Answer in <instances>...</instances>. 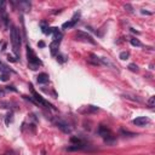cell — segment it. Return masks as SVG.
I'll use <instances>...</instances> for the list:
<instances>
[{
	"mask_svg": "<svg viewBox=\"0 0 155 155\" xmlns=\"http://www.w3.org/2000/svg\"><path fill=\"white\" fill-rule=\"evenodd\" d=\"M29 87H30L32 93H33V96H34V97H33V100L35 101V103H36V104H41V106H45V107H47V108H52V106H51L49 102H46V101H45V100H44V98H43V97H41L39 93H36V92H35V91L32 89V87H33L32 85H30Z\"/></svg>",
	"mask_w": 155,
	"mask_h": 155,
	"instance_id": "obj_4",
	"label": "cell"
},
{
	"mask_svg": "<svg viewBox=\"0 0 155 155\" xmlns=\"http://www.w3.org/2000/svg\"><path fill=\"white\" fill-rule=\"evenodd\" d=\"M128 69H130V70H132V71H138V67H137L136 64H133V63L128 65Z\"/></svg>",
	"mask_w": 155,
	"mask_h": 155,
	"instance_id": "obj_16",
	"label": "cell"
},
{
	"mask_svg": "<svg viewBox=\"0 0 155 155\" xmlns=\"http://www.w3.org/2000/svg\"><path fill=\"white\" fill-rule=\"evenodd\" d=\"M38 83L39 84H46L49 83V75L46 73H41L38 75Z\"/></svg>",
	"mask_w": 155,
	"mask_h": 155,
	"instance_id": "obj_10",
	"label": "cell"
},
{
	"mask_svg": "<svg viewBox=\"0 0 155 155\" xmlns=\"http://www.w3.org/2000/svg\"><path fill=\"white\" fill-rule=\"evenodd\" d=\"M8 59L9 61H11V62H17V59H15L14 57H11V56H8Z\"/></svg>",
	"mask_w": 155,
	"mask_h": 155,
	"instance_id": "obj_18",
	"label": "cell"
},
{
	"mask_svg": "<svg viewBox=\"0 0 155 155\" xmlns=\"http://www.w3.org/2000/svg\"><path fill=\"white\" fill-rule=\"evenodd\" d=\"M27 57H28V62H29V68L35 70L39 68V65H41V61L36 57V55L34 53V51L32 50L30 46H27Z\"/></svg>",
	"mask_w": 155,
	"mask_h": 155,
	"instance_id": "obj_2",
	"label": "cell"
},
{
	"mask_svg": "<svg viewBox=\"0 0 155 155\" xmlns=\"http://www.w3.org/2000/svg\"><path fill=\"white\" fill-rule=\"evenodd\" d=\"M51 34H53V40H62L63 34L58 28H51Z\"/></svg>",
	"mask_w": 155,
	"mask_h": 155,
	"instance_id": "obj_8",
	"label": "cell"
},
{
	"mask_svg": "<svg viewBox=\"0 0 155 155\" xmlns=\"http://www.w3.org/2000/svg\"><path fill=\"white\" fill-rule=\"evenodd\" d=\"M125 9H127V11H128V12H133V10H132L131 5H128V4H126V5H125Z\"/></svg>",
	"mask_w": 155,
	"mask_h": 155,
	"instance_id": "obj_17",
	"label": "cell"
},
{
	"mask_svg": "<svg viewBox=\"0 0 155 155\" xmlns=\"http://www.w3.org/2000/svg\"><path fill=\"white\" fill-rule=\"evenodd\" d=\"M148 106H149L150 108H153V107L155 106V97H150V98H149V101H148Z\"/></svg>",
	"mask_w": 155,
	"mask_h": 155,
	"instance_id": "obj_15",
	"label": "cell"
},
{
	"mask_svg": "<svg viewBox=\"0 0 155 155\" xmlns=\"http://www.w3.org/2000/svg\"><path fill=\"white\" fill-rule=\"evenodd\" d=\"M119 57H120V59H124V61H125V59H127V58H128V52L124 51V52H121V53H120V56H119Z\"/></svg>",
	"mask_w": 155,
	"mask_h": 155,
	"instance_id": "obj_14",
	"label": "cell"
},
{
	"mask_svg": "<svg viewBox=\"0 0 155 155\" xmlns=\"http://www.w3.org/2000/svg\"><path fill=\"white\" fill-rule=\"evenodd\" d=\"M79 17H80V14H79V12H76V14L73 16V18H71L70 21H68V22L63 23L62 28H63V29H69V28H73V27L76 24V22L79 21Z\"/></svg>",
	"mask_w": 155,
	"mask_h": 155,
	"instance_id": "obj_5",
	"label": "cell"
},
{
	"mask_svg": "<svg viewBox=\"0 0 155 155\" xmlns=\"http://www.w3.org/2000/svg\"><path fill=\"white\" fill-rule=\"evenodd\" d=\"M2 80H3V81H6V80H8V76H6L5 74H4V75H2Z\"/></svg>",
	"mask_w": 155,
	"mask_h": 155,
	"instance_id": "obj_19",
	"label": "cell"
},
{
	"mask_svg": "<svg viewBox=\"0 0 155 155\" xmlns=\"http://www.w3.org/2000/svg\"><path fill=\"white\" fill-rule=\"evenodd\" d=\"M11 43L14 46V52L18 57L20 56V46H21V33L15 26H12V28H11Z\"/></svg>",
	"mask_w": 155,
	"mask_h": 155,
	"instance_id": "obj_1",
	"label": "cell"
},
{
	"mask_svg": "<svg viewBox=\"0 0 155 155\" xmlns=\"http://www.w3.org/2000/svg\"><path fill=\"white\" fill-rule=\"evenodd\" d=\"M59 44H61V41H59V40H53V41L50 44V49H51V53H52V56H55V55L57 53L58 47H59Z\"/></svg>",
	"mask_w": 155,
	"mask_h": 155,
	"instance_id": "obj_9",
	"label": "cell"
},
{
	"mask_svg": "<svg viewBox=\"0 0 155 155\" xmlns=\"http://www.w3.org/2000/svg\"><path fill=\"white\" fill-rule=\"evenodd\" d=\"M56 125L58 126V128H61L63 132H65V133H69L71 130H70V127H69V125L65 122V121H63V120H57L56 121Z\"/></svg>",
	"mask_w": 155,
	"mask_h": 155,
	"instance_id": "obj_7",
	"label": "cell"
},
{
	"mask_svg": "<svg viewBox=\"0 0 155 155\" xmlns=\"http://www.w3.org/2000/svg\"><path fill=\"white\" fill-rule=\"evenodd\" d=\"M149 119L147 118V116H138V118H136L132 122H133V125H136V126H141V127H143V126H145L147 124H149Z\"/></svg>",
	"mask_w": 155,
	"mask_h": 155,
	"instance_id": "obj_6",
	"label": "cell"
},
{
	"mask_svg": "<svg viewBox=\"0 0 155 155\" xmlns=\"http://www.w3.org/2000/svg\"><path fill=\"white\" fill-rule=\"evenodd\" d=\"M40 27H41V30H43L44 34H51V28L45 22H41L40 23Z\"/></svg>",
	"mask_w": 155,
	"mask_h": 155,
	"instance_id": "obj_12",
	"label": "cell"
},
{
	"mask_svg": "<svg viewBox=\"0 0 155 155\" xmlns=\"http://www.w3.org/2000/svg\"><path fill=\"white\" fill-rule=\"evenodd\" d=\"M18 8H21V10H23L24 12H28L30 10V3H28V2H20L18 3Z\"/></svg>",
	"mask_w": 155,
	"mask_h": 155,
	"instance_id": "obj_11",
	"label": "cell"
},
{
	"mask_svg": "<svg viewBox=\"0 0 155 155\" xmlns=\"http://www.w3.org/2000/svg\"><path fill=\"white\" fill-rule=\"evenodd\" d=\"M130 43H131V45L137 46V47H141V46H142L141 41H139L138 39H136V38H131V39H130Z\"/></svg>",
	"mask_w": 155,
	"mask_h": 155,
	"instance_id": "obj_13",
	"label": "cell"
},
{
	"mask_svg": "<svg viewBox=\"0 0 155 155\" xmlns=\"http://www.w3.org/2000/svg\"><path fill=\"white\" fill-rule=\"evenodd\" d=\"M38 46H40V47H44V46H45V44H44V41H40V43L38 44Z\"/></svg>",
	"mask_w": 155,
	"mask_h": 155,
	"instance_id": "obj_20",
	"label": "cell"
},
{
	"mask_svg": "<svg viewBox=\"0 0 155 155\" xmlns=\"http://www.w3.org/2000/svg\"><path fill=\"white\" fill-rule=\"evenodd\" d=\"M75 38H76L78 40H83V41L90 43V44H92V45L96 44V41L93 40V38H92L90 34H87V33H85V32H83V30H78V32L75 33Z\"/></svg>",
	"mask_w": 155,
	"mask_h": 155,
	"instance_id": "obj_3",
	"label": "cell"
}]
</instances>
